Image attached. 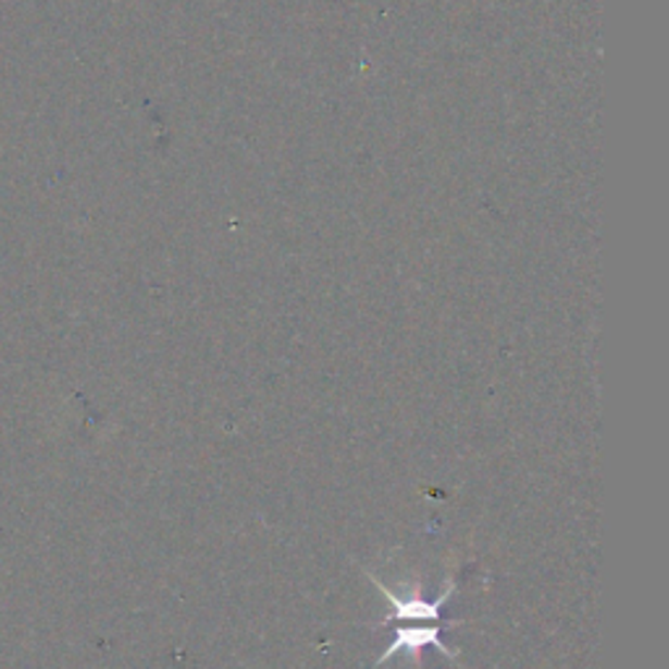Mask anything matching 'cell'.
I'll return each mask as SVG.
<instances>
[{
	"instance_id": "cell-1",
	"label": "cell",
	"mask_w": 669,
	"mask_h": 669,
	"mask_svg": "<svg viewBox=\"0 0 669 669\" xmlns=\"http://www.w3.org/2000/svg\"><path fill=\"white\" fill-rule=\"evenodd\" d=\"M424 646L439 648V652L445 654L447 659H453L458 665V659H456V656H453L450 648H447L445 643H442V625H413V628H398V630H395L393 643H389L387 652L382 654L380 659H376L374 667L385 665V661L393 659V656L398 654V652L416 654V652H421V648H424Z\"/></svg>"
}]
</instances>
